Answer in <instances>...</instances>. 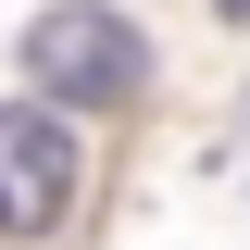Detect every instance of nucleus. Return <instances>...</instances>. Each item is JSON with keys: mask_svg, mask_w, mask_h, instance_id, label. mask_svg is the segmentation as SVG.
Wrapping results in <instances>:
<instances>
[{"mask_svg": "<svg viewBox=\"0 0 250 250\" xmlns=\"http://www.w3.org/2000/svg\"><path fill=\"white\" fill-rule=\"evenodd\" d=\"M25 75L62 100V113H113V100H138L150 50H138V25H125V13L62 0V13H38V25H25Z\"/></svg>", "mask_w": 250, "mask_h": 250, "instance_id": "obj_1", "label": "nucleus"}, {"mask_svg": "<svg viewBox=\"0 0 250 250\" xmlns=\"http://www.w3.org/2000/svg\"><path fill=\"white\" fill-rule=\"evenodd\" d=\"M75 175H88L75 125L50 100H0V238H50L75 213Z\"/></svg>", "mask_w": 250, "mask_h": 250, "instance_id": "obj_2", "label": "nucleus"}, {"mask_svg": "<svg viewBox=\"0 0 250 250\" xmlns=\"http://www.w3.org/2000/svg\"><path fill=\"white\" fill-rule=\"evenodd\" d=\"M225 13H250V0H225Z\"/></svg>", "mask_w": 250, "mask_h": 250, "instance_id": "obj_3", "label": "nucleus"}]
</instances>
